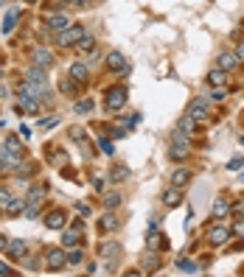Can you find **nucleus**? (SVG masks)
I'll use <instances>...</instances> for the list:
<instances>
[{
  "instance_id": "nucleus-2",
  "label": "nucleus",
  "mask_w": 244,
  "mask_h": 277,
  "mask_svg": "<svg viewBox=\"0 0 244 277\" xmlns=\"http://www.w3.org/2000/svg\"><path fill=\"white\" fill-rule=\"evenodd\" d=\"M81 36H84V28L81 26H68L59 36H56V42H59L62 48H76V45L81 42Z\"/></svg>"
},
{
  "instance_id": "nucleus-32",
  "label": "nucleus",
  "mask_w": 244,
  "mask_h": 277,
  "mask_svg": "<svg viewBox=\"0 0 244 277\" xmlns=\"http://www.w3.org/2000/svg\"><path fill=\"white\" fill-rule=\"evenodd\" d=\"M98 252H101L104 258H115V255L121 252V246H118V243H101V246H98Z\"/></svg>"
},
{
  "instance_id": "nucleus-45",
  "label": "nucleus",
  "mask_w": 244,
  "mask_h": 277,
  "mask_svg": "<svg viewBox=\"0 0 244 277\" xmlns=\"http://www.w3.org/2000/svg\"><path fill=\"white\" fill-rule=\"evenodd\" d=\"M6 243H9V238H3V235H0V252L6 249Z\"/></svg>"
},
{
  "instance_id": "nucleus-9",
  "label": "nucleus",
  "mask_w": 244,
  "mask_h": 277,
  "mask_svg": "<svg viewBox=\"0 0 244 277\" xmlns=\"http://www.w3.org/2000/svg\"><path fill=\"white\" fill-rule=\"evenodd\" d=\"M17 109L20 112H28V115H37L40 112V101L31 96H26V93H20L17 96Z\"/></svg>"
},
{
  "instance_id": "nucleus-3",
  "label": "nucleus",
  "mask_w": 244,
  "mask_h": 277,
  "mask_svg": "<svg viewBox=\"0 0 244 277\" xmlns=\"http://www.w3.org/2000/svg\"><path fill=\"white\" fill-rule=\"evenodd\" d=\"M45 266L51 269V272L65 269V266H68V252L59 249V246H51V249L45 252Z\"/></svg>"
},
{
  "instance_id": "nucleus-30",
  "label": "nucleus",
  "mask_w": 244,
  "mask_h": 277,
  "mask_svg": "<svg viewBox=\"0 0 244 277\" xmlns=\"http://www.w3.org/2000/svg\"><path fill=\"white\" fill-rule=\"evenodd\" d=\"M118 227V218L115 216H104L101 221H98V233H110V230H115Z\"/></svg>"
},
{
  "instance_id": "nucleus-40",
  "label": "nucleus",
  "mask_w": 244,
  "mask_h": 277,
  "mask_svg": "<svg viewBox=\"0 0 244 277\" xmlns=\"http://www.w3.org/2000/svg\"><path fill=\"white\" fill-rule=\"evenodd\" d=\"M236 59H239V62H244V42L239 45V51H236Z\"/></svg>"
},
{
  "instance_id": "nucleus-38",
  "label": "nucleus",
  "mask_w": 244,
  "mask_h": 277,
  "mask_svg": "<svg viewBox=\"0 0 244 277\" xmlns=\"http://www.w3.org/2000/svg\"><path fill=\"white\" fill-rule=\"evenodd\" d=\"M9 199H11V193L6 191V188H0V208H6V205H9Z\"/></svg>"
},
{
  "instance_id": "nucleus-34",
  "label": "nucleus",
  "mask_w": 244,
  "mask_h": 277,
  "mask_svg": "<svg viewBox=\"0 0 244 277\" xmlns=\"http://www.w3.org/2000/svg\"><path fill=\"white\" fill-rule=\"evenodd\" d=\"M121 193H107V196H104V208L107 210H115V208H118V205H121Z\"/></svg>"
},
{
  "instance_id": "nucleus-20",
  "label": "nucleus",
  "mask_w": 244,
  "mask_h": 277,
  "mask_svg": "<svg viewBox=\"0 0 244 277\" xmlns=\"http://www.w3.org/2000/svg\"><path fill=\"white\" fill-rule=\"evenodd\" d=\"M194 123H197V121H194L191 115H185L183 121L177 123V135H183V138H191V135H194Z\"/></svg>"
},
{
  "instance_id": "nucleus-37",
  "label": "nucleus",
  "mask_w": 244,
  "mask_h": 277,
  "mask_svg": "<svg viewBox=\"0 0 244 277\" xmlns=\"http://www.w3.org/2000/svg\"><path fill=\"white\" fill-rule=\"evenodd\" d=\"M79 260H81V252L70 246V252H68V263H79Z\"/></svg>"
},
{
  "instance_id": "nucleus-16",
  "label": "nucleus",
  "mask_w": 244,
  "mask_h": 277,
  "mask_svg": "<svg viewBox=\"0 0 244 277\" xmlns=\"http://www.w3.org/2000/svg\"><path fill=\"white\" fill-rule=\"evenodd\" d=\"M17 165H20V157L9 154L6 148H0V173L9 171V168H17Z\"/></svg>"
},
{
  "instance_id": "nucleus-22",
  "label": "nucleus",
  "mask_w": 244,
  "mask_h": 277,
  "mask_svg": "<svg viewBox=\"0 0 244 277\" xmlns=\"http://www.w3.org/2000/svg\"><path fill=\"white\" fill-rule=\"evenodd\" d=\"M163 205H166V208H177V205H180V188L171 185V188L163 193Z\"/></svg>"
},
{
  "instance_id": "nucleus-28",
  "label": "nucleus",
  "mask_w": 244,
  "mask_h": 277,
  "mask_svg": "<svg viewBox=\"0 0 244 277\" xmlns=\"http://www.w3.org/2000/svg\"><path fill=\"white\" fill-rule=\"evenodd\" d=\"M177 269H180V272H185V275H197V272H200V266H197L194 260H188V258L177 260Z\"/></svg>"
},
{
  "instance_id": "nucleus-10",
  "label": "nucleus",
  "mask_w": 244,
  "mask_h": 277,
  "mask_svg": "<svg viewBox=\"0 0 244 277\" xmlns=\"http://www.w3.org/2000/svg\"><path fill=\"white\" fill-rule=\"evenodd\" d=\"M188 115H191L194 121H205V118H208V101H202V98H194L191 106H188Z\"/></svg>"
},
{
  "instance_id": "nucleus-39",
  "label": "nucleus",
  "mask_w": 244,
  "mask_h": 277,
  "mask_svg": "<svg viewBox=\"0 0 244 277\" xmlns=\"http://www.w3.org/2000/svg\"><path fill=\"white\" fill-rule=\"evenodd\" d=\"M40 126H42V129H51V126H56V118H48V121H40Z\"/></svg>"
},
{
  "instance_id": "nucleus-8",
  "label": "nucleus",
  "mask_w": 244,
  "mask_h": 277,
  "mask_svg": "<svg viewBox=\"0 0 244 277\" xmlns=\"http://www.w3.org/2000/svg\"><path fill=\"white\" fill-rule=\"evenodd\" d=\"M31 62H34L37 68L48 70L53 65V53L48 51V48H34V53H31Z\"/></svg>"
},
{
  "instance_id": "nucleus-49",
  "label": "nucleus",
  "mask_w": 244,
  "mask_h": 277,
  "mask_svg": "<svg viewBox=\"0 0 244 277\" xmlns=\"http://www.w3.org/2000/svg\"><path fill=\"white\" fill-rule=\"evenodd\" d=\"M0 3H3V0H0Z\"/></svg>"
},
{
  "instance_id": "nucleus-27",
  "label": "nucleus",
  "mask_w": 244,
  "mask_h": 277,
  "mask_svg": "<svg viewBox=\"0 0 244 277\" xmlns=\"http://www.w3.org/2000/svg\"><path fill=\"white\" fill-rule=\"evenodd\" d=\"M23 210H26V199H14V196H11L9 205H6V213H9V216H17Z\"/></svg>"
},
{
  "instance_id": "nucleus-41",
  "label": "nucleus",
  "mask_w": 244,
  "mask_h": 277,
  "mask_svg": "<svg viewBox=\"0 0 244 277\" xmlns=\"http://www.w3.org/2000/svg\"><path fill=\"white\" fill-rule=\"evenodd\" d=\"M28 135H31V129H28V126H20V138L26 140V138H28Z\"/></svg>"
},
{
  "instance_id": "nucleus-43",
  "label": "nucleus",
  "mask_w": 244,
  "mask_h": 277,
  "mask_svg": "<svg viewBox=\"0 0 244 277\" xmlns=\"http://www.w3.org/2000/svg\"><path fill=\"white\" fill-rule=\"evenodd\" d=\"M236 233H239V235H244V221H239V224H236Z\"/></svg>"
},
{
  "instance_id": "nucleus-33",
  "label": "nucleus",
  "mask_w": 244,
  "mask_h": 277,
  "mask_svg": "<svg viewBox=\"0 0 244 277\" xmlns=\"http://www.w3.org/2000/svg\"><path fill=\"white\" fill-rule=\"evenodd\" d=\"M93 106H96V104H93V98H81V101L76 104V112L79 115H90V112H93Z\"/></svg>"
},
{
  "instance_id": "nucleus-12",
  "label": "nucleus",
  "mask_w": 244,
  "mask_h": 277,
  "mask_svg": "<svg viewBox=\"0 0 244 277\" xmlns=\"http://www.w3.org/2000/svg\"><path fill=\"white\" fill-rule=\"evenodd\" d=\"M62 243H65V246H79V243H81V221H76V227H73V230H68V233L62 235Z\"/></svg>"
},
{
  "instance_id": "nucleus-47",
  "label": "nucleus",
  "mask_w": 244,
  "mask_h": 277,
  "mask_svg": "<svg viewBox=\"0 0 244 277\" xmlns=\"http://www.w3.org/2000/svg\"><path fill=\"white\" fill-rule=\"evenodd\" d=\"M28 3H37V0H28Z\"/></svg>"
},
{
  "instance_id": "nucleus-26",
  "label": "nucleus",
  "mask_w": 244,
  "mask_h": 277,
  "mask_svg": "<svg viewBox=\"0 0 244 277\" xmlns=\"http://www.w3.org/2000/svg\"><path fill=\"white\" fill-rule=\"evenodd\" d=\"M42 196H45V188H42V185H37V188H31V191H28L26 205H40V202H42Z\"/></svg>"
},
{
  "instance_id": "nucleus-19",
  "label": "nucleus",
  "mask_w": 244,
  "mask_h": 277,
  "mask_svg": "<svg viewBox=\"0 0 244 277\" xmlns=\"http://www.w3.org/2000/svg\"><path fill=\"white\" fill-rule=\"evenodd\" d=\"M140 266H143V272H155V269H160V258L155 255V249H149L143 258H140Z\"/></svg>"
},
{
  "instance_id": "nucleus-5",
  "label": "nucleus",
  "mask_w": 244,
  "mask_h": 277,
  "mask_svg": "<svg viewBox=\"0 0 244 277\" xmlns=\"http://www.w3.org/2000/svg\"><path fill=\"white\" fill-rule=\"evenodd\" d=\"M107 68L113 70V73H118V76H126L129 73V62L123 59V53L113 51V53H107Z\"/></svg>"
},
{
  "instance_id": "nucleus-11",
  "label": "nucleus",
  "mask_w": 244,
  "mask_h": 277,
  "mask_svg": "<svg viewBox=\"0 0 244 277\" xmlns=\"http://www.w3.org/2000/svg\"><path fill=\"white\" fill-rule=\"evenodd\" d=\"M65 221H68V213H65V210H53V213H48V216H45L48 230H62V227H65Z\"/></svg>"
},
{
  "instance_id": "nucleus-4",
  "label": "nucleus",
  "mask_w": 244,
  "mask_h": 277,
  "mask_svg": "<svg viewBox=\"0 0 244 277\" xmlns=\"http://www.w3.org/2000/svg\"><path fill=\"white\" fill-rule=\"evenodd\" d=\"M168 157H171V160H183V157H188V138L174 135L171 143H168Z\"/></svg>"
},
{
  "instance_id": "nucleus-23",
  "label": "nucleus",
  "mask_w": 244,
  "mask_h": 277,
  "mask_svg": "<svg viewBox=\"0 0 244 277\" xmlns=\"http://www.w3.org/2000/svg\"><path fill=\"white\" fill-rule=\"evenodd\" d=\"M208 84L210 87H225L227 84V73L225 70H210L208 73Z\"/></svg>"
},
{
  "instance_id": "nucleus-31",
  "label": "nucleus",
  "mask_w": 244,
  "mask_h": 277,
  "mask_svg": "<svg viewBox=\"0 0 244 277\" xmlns=\"http://www.w3.org/2000/svg\"><path fill=\"white\" fill-rule=\"evenodd\" d=\"M227 213H230V205H227L225 199L213 202V218H222V216H227Z\"/></svg>"
},
{
  "instance_id": "nucleus-42",
  "label": "nucleus",
  "mask_w": 244,
  "mask_h": 277,
  "mask_svg": "<svg viewBox=\"0 0 244 277\" xmlns=\"http://www.w3.org/2000/svg\"><path fill=\"white\" fill-rule=\"evenodd\" d=\"M70 6H79V9H81V6H87V0H68Z\"/></svg>"
},
{
  "instance_id": "nucleus-1",
  "label": "nucleus",
  "mask_w": 244,
  "mask_h": 277,
  "mask_svg": "<svg viewBox=\"0 0 244 277\" xmlns=\"http://www.w3.org/2000/svg\"><path fill=\"white\" fill-rule=\"evenodd\" d=\"M126 98H129V93H126V87H113V90H110V93H107V109H110V112H121L123 106H126Z\"/></svg>"
},
{
  "instance_id": "nucleus-46",
  "label": "nucleus",
  "mask_w": 244,
  "mask_h": 277,
  "mask_svg": "<svg viewBox=\"0 0 244 277\" xmlns=\"http://www.w3.org/2000/svg\"><path fill=\"white\" fill-rule=\"evenodd\" d=\"M6 93H9V90H6V87H0V98L6 96Z\"/></svg>"
},
{
  "instance_id": "nucleus-35",
  "label": "nucleus",
  "mask_w": 244,
  "mask_h": 277,
  "mask_svg": "<svg viewBox=\"0 0 244 277\" xmlns=\"http://www.w3.org/2000/svg\"><path fill=\"white\" fill-rule=\"evenodd\" d=\"M76 48H79V53H87V51L96 48V42H93V36H90V39H87V36H81V42H79Z\"/></svg>"
},
{
  "instance_id": "nucleus-48",
  "label": "nucleus",
  "mask_w": 244,
  "mask_h": 277,
  "mask_svg": "<svg viewBox=\"0 0 244 277\" xmlns=\"http://www.w3.org/2000/svg\"><path fill=\"white\" fill-rule=\"evenodd\" d=\"M242 143H244V138H242Z\"/></svg>"
},
{
  "instance_id": "nucleus-29",
  "label": "nucleus",
  "mask_w": 244,
  "mask_h": 277,
  "mask_svg": "<svg viewBox=\"0 0 244 277\" xmlns=\"http://www.w3.org/2000/svg\"><path fill=\"white\" fill-rule=\"evenodd\" d=\"M126 176H129V168H126V165H115L113 171H110V179L113 182H123Z\"/></svg>"
},
{
  "instance_id": "nucleus-14",
  "label": "nucleus",
  "mask_w": 244,
  "mask_h": 277,
  "mask_svg": "<svg viewBox=\"0 0 244 277\" xmlns=\"http://www.w3.org/2000/svg\"><path fill=\"white\" fill-rule=\"evenodd\" d=\"M45 26L51 28V31H65L70 26V20H68V14H51V17L45 20Z\"/></svg>"
},
{
  "instance_id": "nucleus-13",
  "label": "nucleus",
  "mask_w": 244,
  "mask_h": 277,
  "mask_svg": "<svg viewBox=\"0 0 244 277\" xmlns=\"http://www.w3.org/2000/svg\"><path fill=\"white\" fill-rule=\"evenodd\" d=\"M6 252H9L14 260H20V258H23V255L28 252V246H26V241H23V238H14V241L6 243Z\"/></svg>"
},
{
  "instance_id": "nucleus-15",
  "label": "nucleus",
  "mask_w": 244,
  "mask_h": 277,
  "mask_svg": "<svg viewBox=\"0 0 244 277\" xmlns=\"http://www.w3.org/2000/svg\"><path fill=\"white\" fill-rule=\"evenodd\" d=\"M219 70H225V73H230V70L239 68V59H236V53H219V59H216Z\"/></svg>"
},
{
  "instance_id": "nucleus-24",
  "label": "nucleus",
  "mask_w": 244,
  "mask_h": 277,
  "mask_svg": "<svg viewBox=\"0 0 244 277\" xmlns=\"http://www.w3.org/2000/svg\"><path fill=\"white\" fill-rule=\"evenodd\" d=\"M3 148H6L9 154H14V157H23V143H20L17 138H6V143H3Z\"/></svg>"
},
{
  "instance_id": "nucleus-6",
  "label": "nucleus",
  "mask_w": 244,
  "mask_h": 277,
  "mask_svg": "<svg viewBox=\"0 0 244 277\" xmlns=\"http://www.w3.org/2000/svg\"><path fill=\"white\" fill-rule=\"evenodd\" d=\"M227 238H230V230H227L225 224L210 227V233H208V243L210 246H222V243H227Z\"/></svg>"
},
{
  "instance_id": "nucleus-17",
  "label": "nucleus",
  "mask_w": 244,
  "mask_h": 277,
  "mask_svg": "<svg viewBox=\"0 0 244 277\" xmlns=\"http://www.w3.org/2000/svg\"><path fill=\"white\" fill-rule=\"evenodd\" d=\"M23 78H26V81H34V84H42V87H45V70L37 68V65H31V68L23 73Z\"/></svg>"
},
{
  "instance_id": "nucleus-21",
  "label": "nucleus",
  "mask_w": 244,
  "mask_h": 277,
  "mask_svg": "<svg viewBox=\"0 0 244 277\" xmlns=\"http://www.w3.org/2000/svg\"><path fill=\"white\" fill-rule=\"evenodd\" d=\"M59 90L65 93V96H76V93H79V81H76V78H70V76H65L59 81Z\"/></svg>"
},
{
  "instance_id": "nucleus-44",
  "label": "nucleus",
  "mask_w": 244,
  "mask_h": 277,
  "mask_svg": "<svg viewBox=\"0 0 244 277\" xmlns=\"http://www.w3.org/2000/svg\"><path fill=\"white\" fill-rule=\"evenodd\" d=\"M9 272H11V269L6 266V263H0V275H9Z\"/></svg>"
},
{
  "instance_id": "nucleus-36",
  "label": "nucleus",
  "mask_w": 244,
  "mask_h": 277,
  "mask_svg": "<svg viewBox=\"0 0 244 277\" xmlns=\"http://www.w3.org/2000/svg\"><path fill=\"white\" fill-rule=\"evenodd\" d=\"M98 146H101V151H104V154H110V157L115 154V146L110 143V138H101V140H98Z\"/></svg>"
},
{
  "instance_id": "nucleus-25",
  "label": "nucleus",
  "mask_w": 244,
  "mask_h": 277,
  "mask_svg": "<svg viewBox=\"0 0 244 277\" xmlns=\"http://www.w3.org/2000/svg\"><path fill=\"white\" fill-rule=\"evenodd\" d=\"M17 20H20V9H11L9 14H6V20H3V34H9L11 28L17 26Z\"/></svg>"
},
{
  "instance_id": "nucleus-18",
  "label": "nucleus",
  "mask_w": 244,
  "mask_h": 277,
  "mask_svg": "<svg viewBox=\"0 0 244 277\" xmlns=\"http://www.w3.org/2000/svg\"><path fill=\"white\" fill-rule=\"evenodd\" d=\"M188 182H191V171H185V168H177V171L171 173V185H174V188H180V191H183Z\"/></svg>"
},
{
  "instance_id": "nucleus-7",
  "label": "nucleus",
  "mask_w": 244,
  "mask_h": 277,
  "mask_svg": "<svg viewBox=\"0 0 244 277\" xmlns=\"http://www.w3.org/2000/svg\"><path fill=\"white\" fill-rule=\"evenodd\" d=\"M68 76L76 78L79 84H87V81H90V68L84 65V62H73V65L68 68Z\"/></svg>"
}]
</instances>
